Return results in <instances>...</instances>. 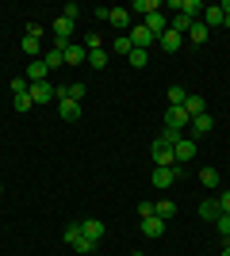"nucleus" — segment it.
Instances as JSON below:
<instances>
[{"mask_svg":"<svg viewBox=\"0 0 230 256\" xmlns=\"http://www.w3.org/2000/svg\"><path fill=\"white\" fill-rule=\"evenodd\" d=\"M43 62H46V69L54 73V69H62V65H66V50H62V46H50V50L43 54Z\"/></svg>","mask_w":230,"mask_h":256,"instance_id":"4468645a","label":"nucleus"},{"mask_svg":"<svg viewBox=\"0 0 230 256\" xmlns=\"http://www.w3.org/2000/svg\"><path fill=\"white\" fill-rule=\"evenodd\" d=\"M150 157H153V164H176V160H173V146H169L161 134L150 142Z\"/></svg>","mask_w":230,"mask_h":256,"instance_id":"39448f33","label":"nucleus"},{"mask_svg":"<svg viewBox=\"0 0 230 256\" xmlns=\"http://www.w3.org/2000/svg\"><path fill=\"white\" fill-rule=\"evenodd\" d=\"M0 195H4V188H0Z\"/></svg>","mask_w":230,"mask_h":256,"instance_id":"79ce46f5","label":"nucleus"},{"mask_svg":"<svg viewBox=\"0 0 230 256\" xmlns=\"http://www.w3.org/2000/svg\"><path fill=\"white\" fill-rule=\"evenodd\" d=\"M184 111H188L192 118L203 115V111H207V100H203V96H188V100H184Z\"/></svg>","mask_w":230,"mask_h":256,"instance_id":"aec40b11","label":"nucleus"},{"mask_svg":"<svg viewBox=\"0 0 230 256\" xmlns=\"http://www.w3.org/2000/svg\"><path fill=\"white\" fill-rule=\"evenodd\" d=\"M127 34H131V42L138 46V50H150V46L157 42V38H153V34L146 31V23H138V27H131V31H127Z\"/></svg>","mask_w":230,"mask_h":256,"instance_id":"9d476101","label":"nucleus"},{"mask_svg":"<svg viewBox=\"0 0 230 256\" xmlns=\"http://www.w3.org/2000/svg\"><path fill=\"white\" fill-rule=\"evenodd\" d=\"M215 199H219V210H222V214H230V192H219Z\"/></svg>","mask_w":230,"mask_h":256,"instance_id":"c9c22d12","label":"nucleus"},{"mask_svg":"<svg viewBox=\"0 0 230 256\" xmlns=\"http://www.w3.org/2000/svg\"><path fill=\"white\" fill-rule=\"evenodd\" d=\"M211 126H215V118L203 111V115L192 118V126H188V130H192V138H203V134H211Z\"/></svg>","mask_w":230,"mask_h":256,"instance_id":"f8f14e48","label":"nucleus"},{"mask_svg":"<svg viewBox=\"0 0 230 256\" xmlns=\"http://www.w3.org/2000/svg\"><path fill=\"white\" fill-rule=\"evenodd\" d=\"M222 20H226V12H222V4H207L203 8V27H222Z\"/></svg>","mask_w":230,"mask_h":256,"instance_id":"9b49d317","label":"nucleus"},{"mask_svg":"<svg viewBox=\"0 0 230 256\" xmlns=\"http://www.w3.org/2000/svg\"><path fill=\"white\" fill-rule=\"evenodd\" d=\"M108 23L115 31H131V8H108Z\"/></svg>","mask_w":230,"mask_h":256,"instance_id":"6e6552de","label":"nucleus"},{"mask_svg":"<svg viewBox=\"0 0 230 256\" xmlns=\"http://www.w3.org/2000/svg\"><path fill=\"white\" fill-rule=\"evenodd\" d=\"M219 199H203V203H199V218H203V222H219Z\"/></svg>","mask_w":230,"mask_h":256,"instance_id":"dca6fc26","label":"nucleus"},{"mask_svg":"<svg viewBox=\"0 0 230 256\" xmlns=\"http://www.w3.org/2000/svg\"><path fill=\"white\" fill-rule=\"evenodd\" d=\"M81 234L92 237V241L100 245V237H104V222H100V218H85V222H81Z\"/></svg>","mask_w":230,"mask_h":256,"instance_id":"2eb2a0df","label":"nucleus"},{"mask_svg":"<svg viewBox=\"0 0 230 256\" xmlns=\"http://www.w3.org/2000/svg\"><path fill=\"white\" fill-rule=\"evenodd\" d=\"M127 62H131L134 69H142V65H150V50H138V46H134V50L127 54Z\"/></svg>","mask_w":230,"mask_h":256,"instance_id":"b1692460","label":"nucleus"},{"mask_svg":"<svg viewBox=\"0 0 230 256\" xmlns=\"http://www.w3.org/2000/svg\"><path fill=\"white\" fill-rule=\"evenodd\" d=\"M222 27H230V16H226V20H222Z\"/></svg>","mask_w":230,"mask_h":256,"instance_id":"ea45409f","label":"nucleus"},{"mask_svg":"<svg viewBox=\"0 0 230 256\" xmlns=\"http://www.w3.org/2000/svg\"><path fill=\"white\" fill-rule=\"evenodd\" d=\"M184 100H188V92H184L180 84L169 88V107H184Z\"/></svg>","mask_w":230,"mask_h":256,"instance_id":"c756f323","label":"nucleus"},{"mask_svg":"<svg viewBox=\"0 0 230 256\" xmlns=\"http://www.w3.org/2000/svg\"><path fill=\"white\" fill-rule=\"evenodd\" d=\"M85 50H104V38L100 34H85Z\"/></svg>","mask_w":230,"mask_h":256,"instance_id":"473e14b6","label":"nucleus"},{"mask_svg":"<svg viewBox=\"0 0 230 256\" xmlns=\"http://www.w3.org/2000/svg\"><path fill=\"white\" fill-rule=\"evenodd\" d=\"M62 237H66V245L73 248V252H81V256H88L92 248H96V241H92V237H85V234H81V222L66 226V234H62Z\"/></svg>","mask_w":230,"mask_h":256,"instance_id":"f03ea898","label":"nucleus"},{"mask_svg":"<svg viewBox=\"0 0 230 256\" xmlns=\"http://www.w3.org/2000/svg\"><path fill=\"white\" fill-rule=\"evenodd\" d=\"M39 50H43V42H39V34H23V54H31L35 62H39Z\"/></svg>","mask_w":230,"mask_h":256,"instance_id":"5701e85b","label":"nucleus"},{"mask_svg":"<svg viewBox=\"0 0 230 256\" xmlns=\"http://www.w3.org/2000/svg\"><path fill=\"white\" fill-rule=\"evenodd\" d=\"M196 150H199L196 138H180L173 146V160H176V164H188V160H196Z\"/></svg>","mask_w":230,"mask_h":256,"instance_id":"423d86ee","label":"nucleus"},{"mask_svg":"<svg viewBox=\"0 0 230 256\" xmlns=\"http://www.w3.org/2000/svg\"><path fill=\"white\" fill-rule=\"evenodd\" d=\"M66 65H85V46H81V42L66 46Z\"/></svg>","mask_w":230,"mask_h":256,"instance_id":"6ab92c4d","label":"nucleus"},{"mask_svg":"<svg viewBox=\"0 0 230 256\" xmlns=\"http://www.w3.org/2000/svg\"><path fill=\"white\" fill-rule=\"evenodd\" d=\"M222 12H226V16H230V0H226V4H222Z\"/></svg>","mask_w":230,"mask_h":256,"instance_id":"4c0bfd02","label":"nucleus"},{"mask_svg":"<svg viewBox=\"0 0 230 256\" xmlns=\"http://www.w3.org/2000/svg\"><path fill=\"white\" fill-rule=\"evenodd\" d=\"M58 115L66 118V122H77V118H81V104H77V100H69L66 88H58Z\"/></svg>","mask_w":230,"mask_h":256,"instance_id":"20e7f679","label":"nucleus"},{"mask_svg":"<svg viewBox=\"0 0 230 256\" xmlns=\"http://www.w3.org/2000/svg\"><path fill=\"white\" fill-rule=\"evenodd\" d=\"M111 46H115V54H123V58H127V54L134 50V42H131V34H119V38H115V42H111Z\"/></svg>","mask_w":230,"mask_h":256,"instance_id":"7c9ffc66","label":"nucleus"},{"mask_svg":"<svg viewBox=\"0 0 230 256\" xmlns=\"http://www.w3.org/2000/svg\"><path fill=\"white\" fill-rule=\"evenodd\" d=\"M180 176H184V164H157V168L150 172V184L157 192H165V188H173Z\"/></svg>","mask_w":230,"mask_h":256,"instance_id":"f257e3e1","label":"nucleus"},{"mask_svg":"<svg viewBox=\"0 0 230 256\" xmlns=\"http://www.w3.org/2000/svg\"><path fill=\"white\" fill-rule=\"evenodd\" d=\"M66 92H69V100H77V104H81V100H85V84H69Z\"/></svg>","mask_w":230,"mask_h":256,"instance_id":"72a5a7b5","label":"nucleus"},{"mask_svg":"<svg viewBox=\"0 0 230 256\" xmlns=\"http://www.w3.org/2000/svg\"><path fill=\"white\" fill-rule=\"evenodd\" d=\"M188 42H207V27H203V23H192V27H188Z\"/></svg>","mask_w":230,"mask_h":256,"instance_id":"bb28decb","label":"nucleus"},{"mask_svg":"<svg viewBox=\"0 0 230 256\" xmlns=\"http://www.w3.org/2000/svg\"><path fill=\"white\" fill-rule=\"evenodd\" d=\"M157 46H161L165 54H176L180 46H184V34H176V31H165L161 38H157Z\"/></svg>","mask_w":230,"mask_h":256,"instance_id":"ddd939ff","label":"nucleus"},{"mask_svg":"<svg viewBox=\"0 0 230 256\" xmlns=\"http://www.w3.org/2000/svg\"><path fill=\"white\" fill-rule=\"evenodd\" d=\"M138 218H153V203H138Z\"/></svg>","mask_w":230,"mask_h":256,"instance_id":"e433bc0d","label":"nucleus"},{"mask_svg":"<svg viewBox=\"0 0 230 256\" xmlns=\"http://www.w3.org/2000/svg\"><path fill=\"white\" fill-rule=\"evenodd\" d=\"M215 226H219L222 237H230V214H219V222H215Z\"/></svg>","mask_w":230,"mask_h":256,"instance_id":"f704fd0d","label":"nucleus"},{"mask_svg":"<svg viewBox=\"0 0 230 256\" xmlns=\"http://www.w3.org/2000/svg\"><path fill=\"white\" fill-rule=\"evenodd\" d=\"M192 126V115H188L184 107H169L165 111V130H176V134H184Z\"/></svg>","mask_w":230,"mask_h":256,"instance_id":"7ed1b4c3","label":"nucleus"},{"mask_svg":"<svg viewBox=\"0 0 230 256\" xmlns=\"http://www.w3.org/2000/svg\"><path fill=\"white\" fill-rule=\"evenodd\" d=\"M88 65L92 69H108V50H88Z\"/></svg>","mask_w":230,"mask_h":256,"instance_id":"cd10ccee","label":"nucleus"},{"mask_svg":"<svg viewBox=\"0 0 230 256\" xmlns=\"http://www.w3.org/2000/svg\"><path fill=\"white\" fill-rule=\"evenodd\" d=\"M226 245H230V237H226Z\"/></svg>","mask_w":230,"mask_h":256,"instance_id":"37998d69","label":"nucleus"},{"mask_svg":"<svg viewBox=\"0 0 230 256\" xmlns=\"http://www.w3.org/2000/svg\"><path fill=\"white\" fill-rule=\"evenodd\" d=\"M146 31H150L153 38H161V34L169 31V16H165V12H153V16H146Z\"/></svg>","mask_w":230,"mask_h":256,"instance_id":"0eeeda50","label":"nucleus"},{"mask_svg":"<svg viewBox=\"0 0 230 256\" xmlns=\"http://www.w3.org/2000/svg\"><path fill=\"white\" fill-rule=\"evenodd\" d=\"M222 256H230V245H222Z\"/></svg>","mask_w":230,"mask_h":256,"instance_id":"58836bf2","label":"nucleus"},{"mask_svg":"<svg viewBox=\"0 0 230 256\" xmlns=\"http://www.w3.org/2000/svg\"><path fill=\"white\" fill-rule=\"evenodd\" d=\"M153 214H157L161 222H169V218H173V214H176V206L169 203V199H161V203H153Z\"/></svg>","mask_w":230,"mask_h":256,"instance_id":"a878e982","label":"nucleus"},{"mask_svg":"<svg viewBox=\"0 0 230 256\" xmlns=\"http://www.w3.org/2000/svg\"><path fill=\"white\" fill-rule=\"evenodd\" d=\"M142 234L146 237H161L165 234V222L157 218V214H153V218H142Z\"/></svg>","mask_w":230,"mask_h":256,"instance_id":"a211bd4d","label":"nucleus"},{"mask_svg":"<svg viewBox=\"0 0 230 256\" xmlns=\"http://www.w3.org/2000/svg\"><path fill=\"white\" fill-rule=\"evenodd\" d=\"M131 256H146V252H131Z\"/></svg>","mask_w":230,"mask_h":256,"instance_id":"a19ab883","label":"nucleus"},{"mask_svg":"<svg viewBox=\"0 0 230 256\" xmlns=\"http://www.w3.org/2000/svg\"><path fill=\"white\" fill-rule=\"evenodd\" d=\"M176 12H180V16H188V20H196L199 12H203V4H199V0H180V4H176Z\"/></svg>","mask_w":230,"mask_h":256,"instance_id":"412c9836","label":"nucleus"},{"mask_svg":"<svg viewBox=\"0 0 230 256\" xmlns=\"http://www.w3.org/2000/svg\"><path fill=\"white\" fill-rule=\"evenodd\" d=\"M199 184H203V188H219V168L203 164V168H199Z\"/></svg>","mask_w":230,"mask_h":256,"instance_id":"4be33fe9","label":"nucleus"},{"mask_svg":"<svg viewBox=\"0 0 230 256\" xmlns=\"http://www.w3.org/2000/svg\"><path fill=\"white\" fill-rule=\"evenodd\" d=\"M46 73H50V69H46V62L39 58V62H31V65H27V73H23V76H27L31 84H39V80H46Z\"/></svg>","mask_w":230,"mask_h":256,"instance_id":"f3484780","label":"nucleus"},{"mask_svg":"<svg viewBox=\"0 0 230 256\" xmlns=\"http://www.w3.org/2000/svg\"><path fill=\"white\" fill-rule=\"evenodd\" d=\"M12 107H16V111H20V115H27V111H31V107H35L31 92H23V96H16V100H12Z\"/></svg>","mask_w":230,"mask_h":256,"instance_id":"c85d7f7f","label":"nucleus"},{"mask_svg":"<svg viewBox=\"0 0 230 256\" xmlns=\"http://www.w3.org/2000/svg\"><path fill=\"white\" fill-rule=\"evenodd\" d=\"M62 20L77 23V20H81V8H77V4H66V8H62Z\"/></svg>","mask_w":230,"mask_h":256,"instance_id":"2f4dec72","label":"nucleus"},{"mask_svg":"<svg viewBox=\"0 0 230 256\" xmlns=\"http://www.w3.org/2000/svg\"><path fill=\"white\" fill-rule=\"evenodd\" d=\"M54 96H58V88L50 84V80H39V84H31V100H35V104H50Z\"/></svg>","mask_w":230,"mask_h":256,"instance_id":"1a4fd4ad","label":"nucleus"},{"mask_svg":"<svg viewBox=\"0 0 230 256\" xmlns=\"http://www.w3.org/2000/svg\"><path fill=\"white\" fill-rule=\"evenodd\" d=\"M131 12H142V16H153V12H161V4L157 0H134Z\"/></svg>","mask_w":230,"mask_h":256,"instance_id":"393cba45","label":"nucleus"}]
</instances>
